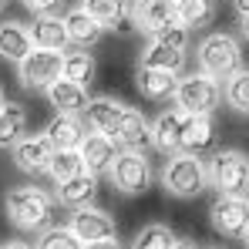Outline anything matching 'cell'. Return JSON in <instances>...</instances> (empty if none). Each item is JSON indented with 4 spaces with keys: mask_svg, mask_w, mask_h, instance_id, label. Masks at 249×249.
<instances>
[{
    "mask_svg": "<svg viewBox=\"0 0 249 249\" xmlns=\"http://www.w3.org/2000/svg\"><path fill=\"white\" fill-rule=\"evenodd\" d=\"M54 209L57 199L51 192H44L41 185H17L3 196V212H7V222L27 236H37L51 226L54 219Z\"/></svg>",
    "mask_w": 249,
    "mask_h": 249,
    "instance_id": "6da1fadb",
    "label": "cell"
},
{
    "mask_svg": "<svg viewBox=\"0 0 249 249\" xmlns=\"http://www.w3.org/2000/svg\"><path fill=\"white\" fill-rule=\"evenodd\" d=\"M196 64H199L202 74L226 84V78H232L243 68V47H239V41L232 34L215 31V34H209V37L199 41V47H196Z\"/></svg>",
    "mask_w": 249,
    "mask_h": 249,
    "instance_id": "7a4b0ae2",
    "label": "cell"
},
{
    "mask_svg": "<svg viewBox=\"0 0 249 249\" xmlns=\"http://www.w3.org/2000/svg\"><path fill=\"white\" fill-rule=\"evenodd\" d=\"M162 185H165L168 196H175V199H196V196H202L209 189L206 159H196V155H185V152L168 155L165 168H162Z\"/></svg>",
    "mask_w": 249,
    "mask_h": 249,
    "instance_id": "3957f363",
    "label": "cell"
},
{
    "mask_svg": "<svg viewBox=\"0 0 249 249\" xmlns=\"http://www.w3.org/2000/svg\"><path fill=\"white\" fill-rule=\"evenodd\" d=\"M172 101H175V108H182L192 118H202V115L212 118L219 111V105H222V81L209 78L202 71L185 74V78H178V88H175Z\"/></svg>",
    "mask_w": 249,
    "mask_h": 249,
    "instance_id": "277c9868",
    "label": "cell"
},
{
    "mask_svg": "<svg viewBox=\"0 0 249 249\" xmlns=\"http://www.w3.org/2000/svg\"><path fill=\"white\" fill-rule=\"evenodd\" d=\"M108 178H111L115 192H122V196H142L155 182V168H152L145 152H122L115 159L111 172H108Z\"/></svg>",
    "mask_w": 249,
    "mask_h": 249,
    "instance_id": "5b68a950",
    "label": "cell"
},
{
    "mask_svg": "<svg viewBox=\"0 0 249 249\" xmlns=\"http://www.w3.org/2000/svg\"><path fill=\"white\" fill-rule=\"evenodd\" d=\"M209 222L222 239H243V232L249 229V196L246 192L215 196V202L209 206Z\"/></svg>",
    "mask_w": 249,
    "mask_h": 249,
    "instance_id": "8992f818",
    "label": "cell"
},
{
    "mask_svg": "<svg viewBox=\"0 0 249 249\" xmlns=\"http://www.w3.org/2000/svg\"><path fill=\"white\" fill-rule=\"evenodd\" d=\"M64 74V51H44L34 47L20 64H17V78L27 91H47L51 84Z\"/></svg>",
    "mask_w": 249,
    "mask_h": 249,
    "instance_id": "52a82bcc",
    "label": "cell"
},
{
    "mask_svg": "<svg viewBox=\"0 0 249 249\" xmlns=\"http://www.w3.org/2000/svg\"><path fill=\"white\" fill-rule=\"evenodd\" d=\"M249 182V155L229 148V152H215L209 162V189H215L219 196L229 192H246Z\"/></svg>",
    "mask_w": 249,
    "mask_h": 249,
    "instance_id": "ba28073f",
    "label": "cell"
},
{
    "mask_svg": "<svg viewBox=\"0 0 249 249\" xmlns=\"http://www.w3.org/2000/svg\"><path fill=\"white\" fill-rule=\"evenodd\" d=\"M54 145H51V138L44 135V131H27L20 142H14V148H10V159H14V165L20 168L24 175H47V165H51V159H54Z\"/></svg>",
    "mask_w": 249,
    "mask_h": 249,
    "instance_id": "9c48e42d",
    "label": "cell"
},
{
    "mask_svg": "<svg viewBox=\"0 0 249 249\" xmlns=\"http://www.w3.org/2000/svg\"><path fill=\"white\" fill-rule=\"evenodd\" d=\"M78 152H81L84 168H88L91 175H108L111 165H115V159L122 155V145H118L111 135L88 131V135H84V142L78 145Z\"/></svg>",
    "mask_w": 249,
    "mask_h": 249,
    "instance_id": "30bf717a",
    "label": "cell"
},
{
    "mask_svg": "<svg viewBox=\"0 0 249 249\" xmlns=\"http://www.w3.org/2000/svg\"><path fill=\"white\" fill-rule=\"evenodd\" d=\"M68 226L74 229V236H78L81 243H98V239H111V236H118L115 219H111L105 209H98V206H81V209H74Z\"/></svg>",
    "mask_w": 249,
    "mask_h": 249,
    "instance_id": "8fae6325",
    "label": "cell"
},
{
    "mask_svg": "<svg viewBox=\"0 0 249 249\" xmlns=\"http://www.w3.org/2000/svg\"><path fill=\"white\" fill-rule=\"evenodd\" d=\"M192 122V115H185L182 108H168L162 111L155 122H152V142L162 155H175L182 152V138H185V128Z\"/></svg>",
    "mask_w": 249,
    "mask_h": 249,
    "instance_id": "7c38bea8",
    "label": "cell"
},
{
    "mask_svg": "<svg viewBox=\"0 0 249 249\" xmlns=\"http://www.w3.org/2000/svg\"><path fill=\"white\" fill-rule=\"evenodd\" d=\"M124 111H128V105L118 101V98H108V94H101V98H91L88 101V108H84V124L91 128V131H101V135H111L115 138V131H118V124H122Z\"/></svg>",
    "mask_w": 249,
    "mask_h": 249,
    "instance_id": "4fadbf2b",
    "label": "cell"
},
{
    "mask_svg": "<svg viewBox=\"0 0 249 249\" xmlns=\"http://www.w3.org/2000/svg\"><path fill=\"white\" fill-rule=\"evenodd\" d=\"M115 142L122 145V152H145L148 155V148H155V142H152V122L142 111L128 108L122 124H118V131H115Z\"/></svg>",
    "mask_w": 249,
    "mask_h": 249,
    "instance_id": "5bb4252c",
    "label": "cell"
},
{
    "mask_svg": "<svg viewBox=\"0 0 249 249\" xmlns=\"http://www.w3.org/2000/svg\"><path fill=\"white\" fill-rule=\"evenodd\" d=\"M135 88L142 98L148 101H172L175 98V88H178V74L175 71H162V68H145L138 64L135 71Z\"/></svg>",
    "mask_w": 249,
    "mask_h": 249,
    "instance_id": "9a60e30c",
    "label": "cell"
},
{
    "mask_svg": "<svg viewBox=\"0 0 249 249\" xmlns=\"http://www.w3.org/2000/svg\"><path fill=\"white\" fill-rule=\"evenodd\" d=\"M182 152L185 155H196V159H212L219 152V131H215V122L209 115L189 122L185 138H182Z\"/></svg>",
    "mask_w": 249,
    "mask_h": 249,
    "instance_id": "2e32d148",
    "label": "cell"
},
{
    "mask_svg": "<svg viewBox=\"0 0 249 249\" xmlns=\"http://www.w3.org/2000/svg\"><path fill=\"white\" fill-rule=\"evenodd\" d=\"M47 101L54 105V111H61V115H84V108H88V84H78L71 81V78H57V81L47 88Z\"/></svg>",
    "mask_w": 249,
    "mask_h": 249,
    "instance_id": "e0dca14e",
    "label": "cell"
},
{
    "mask_svg": "<svg viewBox=\"0 0 249 249\" xmlns=\"http://www.w3.org/2000/svg\"><path fill=\"white\" fill-rule=\"evenodd\" d=\"M81 7L105 31H118L128 20L135 24V0H81Z\"/></svg>",
    "mask_w": 249,
    "mask_h": 249,
    "instance_id": "ac0fdd59",
    "label": "cell"
},
{
    "mask_svg": "<svg viewBox=\"0 0 249 249\" xmlns=\"http://www.w3.org/2000/svg\"><path fill=\"white\" fill-rule=\"evenodd\" d=\"M172 20H178L175 17V0H138L135 3V27L148 37L159 34Z\"/></svg>",
    "mask_w": 249,
    "mask_h": 249,
    "instance_id": "d6986e66",
    "label": "cell"
},
{
    "mask_svg": "<svg viewBox=\"0 0 249 249\" xmlns=\"http://www.w3.org/2000/svg\"><path fill=\"white\" fill-rule=\"evenodd\" d=\"M31 51H34V37H31L27 24H20V20H3L0 24V57L3 61L20 64Z\"/></svg>",
    "mask_w": 249,
    "mask_h": 249,
    "instance_id": "ffe728a7",
    "label": "cell"
},
{
    "mask_svg": "<svg viewBox=\"0 0 249 249\" xmlns=\"http://www.w3.org/2000/svg\"><path fill=\"white\" fill-rule=\"evenodd\" d=\"M44 135L51 138L54 148H78L88 135V124H84L81 115H54L51 122L44 124Z\"/></svg>",
    "mask_w": 249,
    "mask_h": 249,
    "instance_id": "44dd1931",
    "label": "cell"
},
{
    "mask_svg": "<svg viewBox=\"0 0 249 249\" xmlns=\"http://www.w3.org/2000/svg\"><path fill=\"white\" fill-rule=\"evenodd\" d=\"M31 37H34V47H44V51H68V47H71L64 17H57V14H41V17H34Z\"/></svg>",
    "mask_w": 249,
    "mask_h": 249,
    "instance_id": "7402d4cb",
    "label": "cell"
},
{
    "mask_svg": "<svg viewBox=\"0 0 249 249\" xmlns=\"http://www.w3.org/2000/svg\"><path fill=\"white\" fill-rule=\"evenodd\" d=\"M64 27H68V37H71V47H94V44L105 37V27L84 10L81 3L74 10L64 14Z\"/></svg>",
    "mask_w": 249,
    "mask_h": 249,
    "instance_id": "603a6c76",
    "label": "cell"
},
{
    "mask_svg": "<svg viewBox=\"0 0 249 249\" xmlns=\"http://www.w3.org/2000/svg\"><path fill=\"white\" fill-rule=\"evenodd\" d=\"M54 199H57L61 206H68V209L94 206V199H98V175H91V172H81V175H74V178L61 182Z\"/></svg>",
    "mask_w": 249,
    "mask_h": 249,
    "instance_id": "cb8c5ba5",
    "label": "cell"
},
{
    "mask_svg": "<svg viewBox=\"0 0 249 249\" xmlns=\"http://www.w3.org/2000/svg\"><path fill=\"white\" fill-rule=\"evenodd\" d=\"M138 64H145V68H162V71H175V74H182V68H185V51H178V47H168L162 41H152L145 44V51H142V61Z\"/></svg>",
    "mask_w": 249,
    "mask_h": 249,
    "instance_id": "d4e9b609",
    "label": "cell"
},
{
    "mask_svg": "<svg viewBox=\"0 0 249 249\" xmlns=\"http://www.w3.org/2000/svg\"><path fill=\"white\" fill-rule=\"evenodd\" d=\"M24 135H27V108L7 101L0 108V148H14V142H20Z\"/></svg>",
    "mask_w": 249,
    "mask_h": 249,
    "instance_id": "484cf974",
    "label": "cell"
},
{
    "mask_svg": "<svg viewBox=\"0 0 249 249\" xmlns=\"http://www.w3.org/2000/svg\"><path fill=\"white\" fill-rule=\"evenodd\" d=\"M219 3L215 0H175V17L178 24H185L189 31H202L215 20Z\"/></svg>",
    "mask_w": 249,
    "mask_h": 249,
    "instance_id": "4316f807",
    "label": "cell"
},
{
    "mask_svg": "<svg viewBox=\"0 0 249 249\" xmlns=\"http://www.w3.org/2000/svg\"><path fill=\"white\" fill-rule=\"evenodd\" d=\"M98 74V61L91 57L88 47H74V51H64V78L78 84H91Z\"/></svg>",
    "mask_w": 249,
    "mask_h": 249,
    "instance_id": "83f0119b",
    "label": "cell"
},
{
    "mask_svg": "<svg viewBox=\"0 0 249 249\" xmlns=\"http://www.w3.org/2000/svg\"><path fill=\"white\" fill-rule=\"evenodd\" d=\"M81 172H88V168H84V159H81L78 148H57L54 159H51V165H47V175H51L54 185L68 182V178H74V175H81Z\"/></svg>",
    "mask_w": 249,
    "mask_h": 249,
    "instance_id": "f1b7e54d",
    "label": "cell"
},
{
    "mask_svg": "<svg viewBox=\"0 0 249 249\" xmlns=\"http://www.w3.org/2000/svg\"><path fill=\"white\" fill-rule=\"evenodd\" d=\"M222 98L232 111L239 115H249V68H239L232 78H226L222 84Z\"/></svg>",
    "mask_w": 249,
    "mask_h": 249,
    "instance_id": "f546056e",
    "label": "cell"
},
{
    "mask_svg": "<svg viewBox=\"0 0 249 249\" xmlns=\"http://www.w3.org/2000/svg\"><path fill=\"white\" fill-rule=\"evenodd\" d=\"M175 243H178V239H175V232H172L168 226H162V222H148V226L138 229L131 249H172Z\"/></svg>",
    "mask_w": 249,
    "mask_h": 249,
    "instance_id": "4dcf8cb0",
    "label": "cell"
},
{
    "mask_svg": "<svg viewBox=\"0 0 249 249\" xmlns=\"http://www.w3.org/2000/svg\"><path fill=\"white\" fill-rule=\"evenodd\" d=\"M34 249H84V243L74 236L71 226H47L44 232H37Z\"/></svg>",
    "mask_w": 249,
    "mask_h": 249,
    "instance_id": "1f68e13d",
    "label": "cell"
},
{
    "mask_svg": "<svg viewBox=\"0 0 249 249\" xmlns=\"http://www.w3.org/2000/svg\"><path fill=\"white\" fill-rule=\"evenodd\" d=\"M155 41L168 44V47H178V51H189V41H192V31L185 27V24H178V20H172V24H165L159 34H152Z\"/></svg>",
    "mask_w": 249,
    "mask_h": 249,
    "instance_id": "d6a6232c",
    "label": "cell"
},
{
    "mask_svg": "<svg viewBox=\"0 0 249 249\" xmlns=\"http://www.w3.org/2000/svg\"><path fill=\"white\" fill-rule=\"evenodd\" d=\"M34 17H41V14H57L61 7H64V0H20Z\"/></svg>",
    "mask_w": 249,
    "mask_h": 249,
    "instance_id": "836d02e7",
    "label": "cell"
},
{
    "mask_svg": "<svg viewBox=\"0 0 249 249\" xmlns=\"http://www.w3.org/2000/svg\"><path fill=\"white\" fill-rule=\"evenodd\" d=\"M84 249H122V243H118V236H111V239H98V243H84Z\"/></svg>",
    "mask_w": 249,
    "mask_h": 249,
    "instance_id": "e575fe53",
    "label": "cell"
},
{
    "mask_svg": "<svg viewBox=\"0 0 249 249\" xmlns=\"http://www.w3.org/2000/svg\"><path fill=\"white\" fill-rule=\"evenodd\" d=\"M239 34L249 41V10H246V14H239Z\"/></svg>",
    "mask_w": 249,
    "mask_h": 249,
    "instance_id": "d590c367",
    "label": "cell"
},
{
    "mask_svg": "<svg viewBox=\"0 0 249 249\" xmlns=\"http://www.w3.org/2000/svg\"><path fill=\"white\" fill-rule=\"evenodd\" d=\"M0 249H31V246H27V243H3Z\"/></svg>",
    "mask_w": 249,
    "mask_h": 249,
    "instance_id": "8d00e7d4",
    "label": "cell"
},
{
    "mask_svg": "<svg viewBox=\"0 0 249 249\" xmlns=\"http://www.w3.org/2000/svg\"><path fill=\"white\" fill-rule=\"evenodd\" d=\"M232 3H236V10H239V14H246V10H249V0H232Z\"/></svg>",
    "mask_w": 249,
    "mask_h": 249,
    "instance_id": "74e56055",
    "label": "cell"
},
{
    "mask_svg": "<svg viewBox=\"0 0 249 249\" xmlns=\"http://www.w3.org/2000/svg\"><path fill=\"white\" fill-rule=\"evenodd\" d=\"M172 249H196V246H192V243H185V239H178V243H175Z\"/></svg>",
    "mask_w": 249,
    "mask_h": 249,
    "instance_id": "f35d334b",
    "label": "cell"
},
{
    "mask_svg": "<svg viewBox=\"0 0 249 249\" xmlns=\"http://www.w3.org/2000/svg\"><path fill=\"white\" fill-rule=\"evenodd\" d=\"M243 243H246V249H249V229H246V232H243Z\"/></svg>",
    "mask_w": 249,
    "mask_h": 249,
    "instance_id": "ab89813d",
    "label": "cell"
},
{
    "mask_svg": "<svg viewBox=\"0 0 249 249\" xmlns=\"http://www.w3.org/2000/svg\"><path fill=\"white\" fill-rule=\"evenodd\" d=\"M3 105H7V98H3V88H0V108H3Z\"/></svg>",
    "mask_w": 249,
    "mask_h": 249,
    "instance_id": "60d3db41",
    "label": "cell"
},
{
    "mask_svg": "<svg viewBox=\"0 0 249 249\" xmlns=\"http://www.w3.org/2000/svg\"><path fill=\"white\" fill-rule=\"evenodd\" d=\"M7 3H10V0H0V14H3V10H7Z\"/></svg>",
    "mask_w": 249,
    "mask_h": 249,
    "instance_id": "b9f144b4",
    "label": "cell"
},
{
    "mask_svg": "<svg viewBox=\"0 0 249 249\" xmlns=\"http://www.w3.org/2000/svg\"><path fill=\"white\" fill-rule=\"evenodd\" d=\"M246 196H249V182H246Z\"/></svg>",
    "mask_w": 249,
    "mask_h": 249,
    "instance_id": "7bdbcfd3",
    "label": "cell"
},
{
    "mask_svg": "<svg viewBox=\"0 0 249 249\" xmlns=\"http://www.w3.org/2000/svg\"><path fill=\"white\" fill-rule=\"evenodd\" d=\"M212 249H219V246H212Z\"/></svg>",
    "mask_w": 249,
    "mask_h": 249,
    "instance_id": "ee69618b",
    "label": "cell"
},
{
    "mask_svg": "<svg viewBox=\"0 0 249 249\" xmlns=\"http://www.w3.org/2000/svg\"><path fill=\"white\" fill-rule=\"evenodd\" d=\"M135 3H138V0H135Z\"/></svg>",
    "mask_w": 249,
    "mask_h": 249,
    "instance_id": "f6af8a7d",
    "label": "cell"
}]
</instances>
